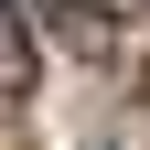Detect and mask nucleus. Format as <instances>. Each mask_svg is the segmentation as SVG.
I'll list each match as a JSON object with an SVG mask.
<instances>
[{
	"label": "nucleus",
	"instance_id": "nucleus-1",
	"mask_svg": "<svg viewBox=\"0 0 150 150\" xmlns=\"http://www.w3.org/2000/svg\"><path fill=\"white\" fill-rule=\"evenodd\" d=\"M32 86V32H22V11L0 0V97H22Z\"/></svg>",
	"mask_w": 150,
	"mask_h": 150
},
{
	"label": "nucleus",
	"instance_id": "nucleus-2",
	"mask_svg": "<svg viewBox=\"0 0 150 150\" xmlns=\"http://www.w3.org/2000/svg\"><path fill=\"white\" fill-rule=\"evenodd\" d=\"M54 11H64V22H75V43H86V32H97V22H86V0H54Z\"/></svg>",
	"mask_w": 150,
	"mask_h": 150
},
{
	"label": "nucleus",
	"instance_id": "nucleus-4",
	"mask_svg": "<svg viewBox=\"0 0 150 150\" xmlns=\"http://www.w3.org/2000/svg\"><path fill=\"white\" fill-rule=\"evenodd\" d=\"M139 75H150V64H139Z\"/></svg>",
	"mask_w": 150,
	"mask_h": 150
},
{
	"label": "nucleus",
	"instance_id": "nucleus-3",
	"mask_svg": "<svg viewBox=\"0 0 150 150\" xmlns=\"http://www.w3.org/2000/svg\"><path fill=\"white\" fill-rule=\"evenodd\" d=\"M107 11H129V0H107Z\"/></svg>",
	"mask_w": 150,
	"mask_h": 150
}]
</instances>
